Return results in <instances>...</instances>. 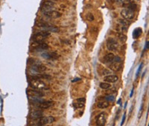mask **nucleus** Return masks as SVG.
<instances>
[{
  "mask_svg": "<svg viewBox=\"0 0 149 126\" xmlns=\"http://www.w3.org/2000/svg\"><path fill=\"white\" fill-rule=\"evenodd\" d=\"M55 6V4H54L52 2L50 1H47L46 2H44V4L42 5L41 7V11L45 13V12H48V11H52V9Z\"/></svg>",
  "mask_w": 149,
  "mask_h": 126,
  "instance_id": "nucleus-12",
  "label": "nucleus"
},
{
  "mask_svg": "<svg viewBox=\"0 0 149 126\" xmlns=\"http://www.w3.org/2000/svg\"><path fill=\"white\" fill-rule=\"evenodd\" d=\"M78 80H81L79 78H76V79H73L72 80V82H77V81H78Z\"/></svg>",
  "mask_w": 149,
  "mask_h": 126,
  "instance_id": "nucleus-37",
  "label": "nucleus"
},
{
  "mask_svg": "<svg viewBox=\"0 0 149 126\" xmlns=\"http://www.w3.org/2000/svg\"><path fill=\"white\" fill-rule=\"evenodd\" d=\"M114 57H115V56H114L113 53H107V55H105V56H104L103 62L105 63V64H110V63L113 62Z\"/></svg>",
  "mask_w": 149,
  "mask_h": 126,
  "instance_id": "nucleus-15",
  "label": "nucleus"
},
{
  "mask_svg": "<svg viewBox=\"0 0 149 126\" xmlns=\"http://www.w3.org/2000/svg\"><path fill=\"white\" fill-rule=\"evenodd\" d=\"M112 86H111V85L110 83H107V82H101V83H100V88L101 89L107 90V89H109Z\"/></svg>",
  "mask_w": 149,
  "mask_h": 126,
  "instance_id": "nucleus-23",
  "label": "nucleus"
},
{
  "mask_svg": "<svg viewBox=\"0 0 149 126\" xmlns=\"http://www.w3.org/2000/svg\"><path fill=\"white\" fill-rule=\"evenodd\" d=\"M108 67L113 71H119L122 67V64L121 62H113L110 63Z\"/></svg>",
  "mask_w": 149,
  "mask_h": 126,
  "instance_id": "nucleus-9",
  "label": "nucleus"
},
{
  "mask_svg": "<svg viewBox=\"0 0 149 126\" xmlns=\"http://www.w3.org/2000/svg\"><path fill=\"white\" fill-rule=\"evenodd\" d=\"M109 105H110L109 102L107 101H101V102H99L97 105L98 108H101V109L107 108V107H109Z\"/></svg>",
  "mask_w": 149,
  "mask_h": 126,
  "instance_id": "nucleus-20",
  "label": "nucleus"
},
{
  "mask_svg": "<svg viewBox=\"0 0 149 126\" xmlns=\"http://www.w3.org/2000/svg\"><path fill=\"white\" fill-rule=\"evenodd\" d=\"M30 86L36 90H43L46 89V85L45 84L43 81H41L40 79L37 78H32L29 82Z\"/></svg>",
  "mask_w": 149,
  "mask_h": 126,
  "instance_id": "nucleus-2",
  "label": "nucleus"
},
{
  "mask_svg": "<svg viewBox=\"0 0 149 126\" xmlns=\"http://www.w3.org/2000/svg\"><path fill=\"white\" fill-rule=\"evenodd\" d=\"M43 113L41 111L39 110H33L30 112L29 114V117L31 119H39L40 118L43 117Z\"/></svg>",
  "mask_w": 149,
  "mask_h": 126,
  "instance_id": "nucleus-10",
  "label": "nucleus"
},
{
  "mask_svg": "<svg viewBox=\"0 0 149 126\" xmlns=\"http://www.w3.org/2000/svg\"><path fill=\"white\" fill-rule=\"evenodd\" d=\"M53 104V102L52 101H44L38 103V107L42 109H47L48 107H50Z\"/></svg>",
  "mask_w": 149,
  "mask_h": 126,
  "instance_id": "nucleus-16",
  "label": "nucleus"
},
{
  "mask_svg": "<svg viewBox=\"0 0 149 126\" xmlns=\"http://www.w3.org/2000/svg\"><path fill=\"white\" fill-rule=\"evenodd\" d=\"M110 74V72L109 70H106V69H105L103 70V74L104 75H107V74Z\"/></svg>",
  "mask_w": 149,
  "mask_h": 126,
  "instance_id": "nucleus-33",
  "label": "nucleus"
},
{
  "mask_svg": "<svg viewBox=\"0 0 149 126\" xmlns=\"http://www.w3.org/2000/svg\"><path fill=\"white\" fill-rule=\"evenodd\" d=\"M142 33V30L140 28H136L133 32V37L134 39H138L141 36Z\"/></svg>",
  "mask_w": 149,
  "mask_h": 126,
  "instance_id": "nucleus-19",
  "label": "nucleus"
},
{
  "mask_svg": "<svg viewBox=\"0 0 149 126\" xmlns=\"http://www.w3.org/2000/svg\"><path fill=\"white\" fill-rule=\"evenodd\" d=\"M29 126H45V125H40L38 123H36V124H31Z\"/></svg>",
  "mask_w": 149,
  "mask_h": 126,
  "instance_id": "nucleus-34",
  "label": "nucleus"
},
{
  "mask_svg": "<svg viewBox=\"0 0 149 126\" xmlns=\"http://www.w3.org/2000/svg\"><path fill=\"white\" fill-rule=\"evenodd\" d=\"M105 99H106V100L107 102H113L115 100V96H108L105 97Z\"/></svg>",
  "mask_w": 149,
  "mask_h": 126,
  "instance_id": "nucleus-26",
  "label": "nucleus"
},
{
  "mask_svg": "<svg viewBox=\"0 0 149 126\" xmlns=\"http://www.w3.org/2000/svg\"><path fill=\"white\" fill-rule=\"evenodd\" d=\"M148 41L146 42L145 43V49H148Z\"/></svg>",
  "mask_w": 149,
  "mask_h": 126,
  "instance_id": "nucleus-36",
  "label": "nucleus"
},
{
  "mask_svg": "<svg viewBox=\"0 0 149 126\" xmlns=\"http://www.w3.org/2000/svg\"><path fill=\"white\" fill-rule=\"evenodd\" d=\"M121 16H122L125 20L130 21L133 19L135 14H134V11L128 8H125L121 11Z\"/></svg>",
  "mask_w": 149,
  "mask_h": 126,
  "instance_id": "nucleus-4",
  "label": "nucleus"
},
{
  "mask_svg": "<svg viewBox=\"0 0 149 126\" xmlns=\"http://www.w3.org/2000/svg\"><path fill=\"white\" fill-rule=\"evenodd\" d=\"M106 119H107V115L105 113H101L97 116L96 119V122L98 126H105L106 123Z\"/></svg>",
  "mask_w": 149,
  "mask_h": 126,
  "instance_id": "nucleus-7",
  "label": "nucleus"
},
{
  "mask_svg": "<svg viewBox=\"0 0 149 126\" xmlns=\"http://www.w3.org/2000/svg\"><path fill=\"white\" fill-rule=\"evenodd\" d=\"M115 2H119V3H127L129 2H132V0H115Z\"/></svg>",
  "mask_w": 149,
  "mask_h": 126,
  "instance_id": "nucleus-29",
  "label": "nucleus"
},
{
  "mask_svg": "<svg viewBox=\"0 0 149 126\" xmlns=\"http://www.w3.org/2000/svg\"><path fill=\"white\" fill-rule=\"evenodd\" d=\"M119 24L121 25H123L125 27H128V22L127 20H125V19H119Z\"/></svg>",
  "mask_w": 149,
  "mask_h": 126,
  "instance_id": "nucleus-24",
  "label": "nucleus"
},
{
  "mask_svg": "<svg viewBox=\"0 0 149 126\" xmlns=\"http://www.w3.org/2000/svg\"><path fill=\"white\" fill-rule=\"evenodd\" d=\"M50 35V33L49 32H47V31H41V32H39V33H35L33 37H32V39L33 41L34 42H38V43H42L43 42L44 39H46L47 37H48V36Z\"/></svg>",
  "mask_w": 149,
  "mask_h": 126,
  "instance_id": "nucleus-3",
  "label": "nucleus"
},
{
  "mask_svg": "<svg viewBox=\"0 0 149 126\" xmlns=\"http://www.w3.org/2000/svg\"><path fill=\"white\" fill-rule=\"evenodd\" d=\"M43 14L48 18H51V19H57V18H60L62 16L61 13L57 11H50L48 12H45L43 13Z\"/></svg>",
  "mask_w": 149,
  "mask_h": 126,
  "instance_id": "nucleus-11",
  "label": "nucleus"
},
{
  "mask_svg": "<svg viewBox=\"0 0 149 126\" xmlns=\"http://www.w3.org/2000/svg\"><path fill=\"white\" fill-rule=\"evenodd\" d=\"M125 119H126V113L125 112V114L123 115V118H122V120H121V126H122L125 123Z\"/></svg>",
  "mask_w": 149,
  "mask_h": 126,
  "instance_id": "nucleus-32",
  "label": "nucleus"
},
{
  "mask_svg": "<svg viewBox=\"0 0 149 126\" xmlns=\"http://www.w3.org/2000/svg\"><path fill=\"white\" fill-rule=\"evenodd\" d=\"M32 70L36 71V72H39V73H41V72H44L46 70V67L43 65L42 64H40V63L37 62V63H32Z\"/></svg>",
  "mask_w": 149,
  "mask_h": 126,
  "instance_id": "nucleus-13",
  "label": "nucleus"
},
{
  "mask_svg": "<svg viewBox=\"0 0 149 126\" xmlns=\"http://www.w3.org/2000/svg\"><path fill=\"white\" fill-rule=\"evenodd\" d=\"M84 106V104H81V103L79 102H77V103H75L74 104V107H75V108H81V107H83Z\"/></svg>",
  "mask_w": 149,
  "mask_h": 126,
  "instance_id": "nucleus-27",
  "label": "nucleus"
},
{
  "mask_svg": "<svg viewBox=\"0 0 149 126\" xmlns=\"http://www.w3.org/2000/svg\"><path fill=\"white\" fill-rule=\"evenodd\" d=\"M35 25L38 28H40L43 30V31L47 32H59V28L56 26H54L51 24H48L47 22H36Z\"/></svg>",
  "mask_w": 149,
  "mask_h": 126,
  "instance_id": "nucleus-1",
  "label": "nucleus"
},
{
  "mask_svg": "<svg viewBox=\"0 0 149 126\" xmlns=\"http://www.w3.org/2000/svg\"><path fill=\"white\" fill-rule=\"evenodd\" d=\"M121 102V99H120V100H119V101H118V102H117V103H119V102Z\"/></svg>",
  "mask_w": 149,
  "mask_h": 126,
  "instance_id": "nucleus-39",
  "label": "nucleus"
},
{
  "mask_svg": "<svg viewBox=\"0 0 149 126\" xmlns=\"http://www.w3.org/2000/svg\"><path fill=\"white\" fill-rule=\"evenodd\" d=\"M127 103H128L127 102H125V107H126V106H127Z\"/></svg>",
  "mask_w": 149,
  "mask_h": 126,
  "instance_id": "nucleus-38",
  "label": "nucleus"
},
{
  "mask_svg": "<svg viewBox=\"0 0 149 126\" xmlns=\"http://www.w3.org/2000/svg\"><path fill=\"white\" fill-rule=\"evenodd\" d=\"M119 80V77L116 75H110L105 77V81L109 83H114Z\"/></svg>",
  "mask_w": 149,
  "mask_h": 126,
  "instance_id": "nucleus-17",
  "label": "nucleus"
},
{
  "mask_svg": "<svg viewBox=\"0 0 149 126\" xmlns=\"http://www.w3.org/2000/svg\"><path fill=\"white\" fill-rule=\"evenodd\" d=\"M123 6L125 7L126 8L130 9V10H131L133 11H134L137 9V4L134 3V2H127V3H124Z\"/></svg>",
  "mask_w": 149,
  "mask_h": 126,
  "instance_id": "nucleus-18",
  "label": "nucleus"
},
{
  "mask_svg": "<svg viewBox=\"0 0 149 126\" xmlns=\"http://www.w3.org/2000/svg\"><path fill=\"white\" fill-rule=\"evenodd\" d=\"M31 47L33 48V50L37 51H45L47 50L48 48V45L46 43H38V42H33L31 44Z\"/></svg>",
  "mask_w": 149,
  "mask_h": 126,
  "instance_id": "nucleus-6",
  "label": "nucleus"
},
{
  "mask_svg": "<svg viewBox=\"0 0 149 126\" xmlns=\"http://www.w3.org/2000/svg\"><path fill=\"white\" fill-rule=\"evenodd\" d=\"M87 19L89 22H93L94 20V16L93 13H88L87 14Z\"/></svg>",
  "mask_w": 149,
  "mask_h": 126,
  "instance_id": "nucleus-25",
  "label": "nucleus"
},
{
  "mask_svg": "<svg viewBox=\"0 0 149 126\" xmlns=\"http://www.w3.org/2000/svg\"><path fill=\"white\" fill-rule=\"evenodd\" d=\"M142 65H143V64H142V63H141V65H139V67L138 70H137V74H136V76H137H137H139V72H140V71H141V70H142Z\"/></svg>",
  "mask_w": 149,
  "mask_h": 126,
  "instance_id": "nucleus-30",
  "label": "nucleus"
},
{
  "mask_svg": "<svg viewBox=\"0 0 149 126\" xmlns=\"http://www.w3.org/2000/svg\"><path fill=\"white\" fill-rule=\"evenodd\" d=\"M139 118H141V116H142V111H143V104H142L141 105V107H140V109H139Z\"/></svg>",
  "mask_w": 149,
  "mask_h": 126,
  "instance_id": "nucleus-31",
  "label": "nucleus"
},
{
  "mask_svg": "<svg viewBox=\"0 0 149 126\" xmlns=\"http://www.w3.org/2000/svg\"><path fill=\"white\" fill-rule=\"evenodd\" d=\"M117 37H118V38H119L122 42H126V40H127V37H126V35L124 34V33H117Z\"/></svg>",
  "mask_w": 149,
  "mask_h": 126,
  "instance_id": "nucleus-22",
  "label": "nucleus"
},
{
  "mask_svg": "<svg viewBox=\"0 0 149 126\" xmlns=\"http://www.w3.org/2000/svg\"><path fill=\"white\" fill-rule=\"evenodd\" d=\"M55 122V118L53 116H43L40 118L37 123L41 125H46L47 124H50Z\"/></svg>",
  "mask_w": 149,
  "mask_h": 126,
  "instance_id": "nucleus-8",
  "label": "nucleus"
},
{
  "mask_svg": "<svg viewBox=\"0 0 149 126\" xmlns=\"http://www.w3.org/2000/svg\"><path fill=\"white\" fill-rule=\"evenodd\" d=\"M41 56L44 59H56L58 58V56H59V55H58L56 52H51V53L45 52L42 53Z\"/></svg>",
  "mask_w": 149,
  "mask_h": 126,
  "instance_id": "nucleus-14",
  "label": "nucleus"
},
{
  "mask_svg": "<svg viewBox=\"0 0 149 126\" xmlns=\"http://www.w3.org/2000/svg\"><path fill=\"white\" fill-rule=\"evenodd\" d=\"M107 48L110 51H114L119 48V42L113 38H109L107 40Z\"/></svg>",
  "mask_w": 149,
  "mask_h": 126,
  "instance_id": "nucleus-5",
  "label": "nucleus"
},
{
  "mask_svg": "<svg viewBox=\"0 0 149 126\" xmlns=\"http://www.w3.org/2000/svg\"><path fill=\"white\" fill-rule=\"evenodd\" d=\"M116 30L119 31V33H124L125 32H127L128 30V27H125L123 25H121L120 24L116 26Z\"/></svg>",
  "mask_w": 149,
  "mask_h": 126,
  "instance_id": "nucleus-21",
  "label": "nucleus"
},
{
  "mask_svg": "<svg viewBox=\"0 0 149 126\" xmlns=\"http://www.w3.org/2000/svg\"><path fill=\"white\" fill-rule=\"evenodd\" d=\"M85 102H86L85 98H79V99L77 100V102H79V103H81V104H84V105Z\"/></svg>",
  "mask_w": 149,
  "mask_h": 126,
  "instance_id": "nucleus-28",
  "label": "nucleus"
},
{
  "mask_svg": "<svg viewBox=\"0 0 149 126\" xmlns=\"http://www.w3.org/2000/svg\"><path fill=\"white\" fill-rule=\"evenodd\" d=\"M133 91H134V87L132 88V90H131V93H130V97H132L133 96Z\"/></svg>",
  "mask_w": 149,
  "mask_h": 126,
  "instance_id": "nucleus-35",
  "label": "nucleus"
}]
</instances>
